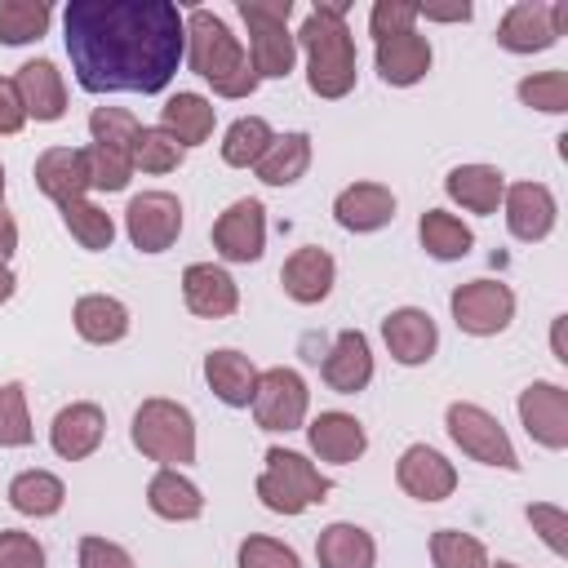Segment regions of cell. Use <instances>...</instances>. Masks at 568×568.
<instances>
[{"label": "cell", "mask_w": 568, "mask_h": 568, "mask_svg": "<svg viewBox=\"0 0 568 568\" xmlns=\"http://www.w3.org/2000/svg\"><path fill=\"white\" fill-rule=\"evenodd\" d=\"M62 40L80 89L160 93L186 58V13L173 0H71Z\"/></svg>", "instance_id": "obj_1"}, {"label": "cell", "mask_w": 568, "mask_h": 568, "mask_svg": "<svg viewBox=\"0 0 568 568\" xmlns=\"http://www.w3.org/2000/svg\"><path fill=\"white\" fill-rule=\"evenodd\" d=\"M306 53V84L315 98H346L355 89V36L346 27V4H315L293 36Z\"/></svg>", "instance_id": "obj_2"}, {"label": "cell", "mask_w": 568, "mask_h": 568, "mask_svg": "<svg viewBox=\"0 0 568 568\" xmlns=\"http://www.w3.org/2000/svg\"><path fill=\"white\" fill-rule=\"evenodd\" d=\"M186 62L204 84H213L217 98H248L257 89V75L240 36L213 9L186 13Z\"/></svg>", "instance_id": "obj_3"}, {"label": "cell", "mask_w": 568, "mask_h": 568, "mask_svg": "<svg viewBox=\"0 0 568 568\" xmlns=\"http://www.w3.org/2000/svg\"><path fill=\"white\" fill-rule=\"evenodd\" d=\"M133 448L160 466H191L195 462V417L178 399H142L133 413Z\"/></svg>", "instance_id": "obj_4"}, {"label": "cell", "mask_w": 568, "mask_h": 568, "mask_svg": "<svg viewBox=\"0 0 568 568\" xmlns=\"http://www.w3.org/2000/svg\"><path fill=\"white\" fill-rule=\"evenodd\" d=\"M333 479L320 475L315 462H306L293 448H266V466L257 475V497L275 515H302L320 501H328Z\"/></svg>", "instance_id": "obj_5"}, {"label": "cell", "mask_w": 568, "mask_h": 568, "mask_svg": "<svg viewBox=\"0 0 568 568\" xmlns=\"http://www.w3.org/2000/svg\"><path fill=\"white\" fill-rule=\"evenodd\" d=\"M288 13L293 0H240V18L248 22V62L257 80H284L297 62Z\"/></svg>", "instance_id": "obj_6"}, {"label": "cell", "mask_w": 568, "mask_h": 568, "mask_svg": "<svg viewBox=\"0 0 568 568\" xmlns=\"http://www.w3.org/2000/svg\"><path fill=\"white\" fill-rule=\"evenodd\" d=\"M444 426H448V439L470 457V462H484V466H497V470H519V453L510 444V435L501 430V422L479 408V404H448L444 413Z\"/></svg>", "instance_id": "obj_7"}, {"label": "cell", "mask_w": 568, "mask_h": 568, "mask_svg": "<svg viewBox=\"0 0 568 568\" xmlns=\"http://www.w3.org/2000/svg\"><path fill=\"white\" fill-rule=\"evenodd\" d=\"M448 311H453V320H457L462 333H470V337H497L515 320V293L501 280H466V284L453 288Z\"/></svg>", "instance_id": "obj_8"}, {"label": "cell", "mask_w": 568, "mask_h": 568, "mask_svg": "<svg viewBox=\"0 0 568 568\" xmlns=\"http://www.w3.org/2000/svg\"><path fill=\"white\" fill-rule=\"evenodd\" d=\"M306 408H311V390L302 382L297 368H266L257 373V386H253V417L262 430H297L306 422Z\"/></svg>", "instance_id": "obj_9"}, {"label": "cell", "mask_w": 568, "mask_h": 568, "mask_svg": "<svg viewBox=\"0 0 568 568\" xmlns=\"http://www.w3.org/2000/svg\"><path fill=\"white\" fill-rule=\"evenodd\" d=\"M124 231L138 253H164L182 235V200L173 191H142L124 209Z\"/></svg>", "instance_id": "obj_10"}, {"label": "cell", "mask_w": 568, "mask_h": 568, "mask_svg": "<svg viewBox=\"0 0 568 568\" xmlns=\"http://www.w3.org/2000/svg\"><path fill=\"white\" fill-rule=\"evenodd\" d=\"M519 422L532 444L564 453L568 448V390L559 382H528L519 390Z\"/></svg>", "instance_id": "obj_11"}, {"label": "cell", "mask_w": 568, "mask_h": 568, "mask_svg": "<svg viewBox=\"0 0 568 568\" xmlns=\"http://www.w3.org/2000/svg\"><path fill=\"white\" fill-rule=\"evenodd\" d=\"M213 248L226 262H257L266 253V209L262 200H235L213 222Z\"/></svg>", "instance_id": "obj_12"}, {"label": "cell", "mask_w": 568, "mask_h": 568, "mask_svg": "<svg viewBox=\"0 0 568 568\" xmlns=\"http://www.w3.org/2000/svg\"><path fill=\"white\" fill-rule=\"evenodd\" d=\"M395 484H399L413 501H444V497H453V488H457V470H453V462H448L439 448H430V444H408V448L399 453V462H395Z\"/></svg>", "instance_id": "obj_13"}, {"label": "cell", "mask_w": 568, "mask_h": 568, "mask_svg": "<svg viewBox=\"0 0 568 568\" xmlns=\"http://www.w3.org/2000/svg\"><path fill=\"white\" fill-rule=\"evenodd\" d=\"M501 209H506L510 235L524 240V244L546 240L555 231V217H559V204H555L546 182H510L506 195H501Z\"/></svg>", "instance_id": "obj_14"}, {"label": "cell", "mask_w": 568, "mask_h": 568, "mask_svg": "<svg viewBox=\"0 0 568 568\" xmlns=\"http://www.w3.org/2000/svg\"><path fill=\"white\" fill-rule=\"evenodd\" d=\"M382 342H386V351H390L395 364L417 368V364H426L435 355L439 328H435V320L422 306H399V311H390L382 320Z\"/></svg>", "instance_id": "obj_15"}, {"label": "cell", "mask_w": 568, "mask_h": 568, "mask_svg": "<svg viewBox=\"0 0 568 568\" xmlns=\"http://www.w3.org/2000/svg\"><path fill=\"white\" fill-rule=\"evenodd\" d=\"M564 31L555 27V4L541 0H519L506 9V18L497 22V44L506 53H541L559 40Z\"/></svg>", "instance_id": "obj_16"}, {"label": "cell", "mask_w": 568, "mask_h": 568, "mask_svg": "<svg viewBox=\"0 0 568 568\" xmlns=\"http://www.w3.org/2000/svg\"><path fill=\"white\" fill-rule=\"evenodd\" d=\"M430 40L413 27V31H399V36H386V40H377V49H373V62H377V75L390 84V89H413V84H422L426 80V71H430Z\"/></svg>", "instance_id": "obj_17"}, {"label": "cell", "mask_w": 568, "mask_h": 568, "mask_svg": "<svg viewBox=\"0 0 568 568\" xmlns=\"http://www.w3.org/2000/svg\"><path fill=\"white\" fill-rule=\"evenodd\" d=\"M182 302H186V311L200 315V320H226V315L240 311V288H235V280H231L222 266H213V262H191V266L182 271Z\"/></svg>", "instance_id": "obj_18"}, {"label": "cell", "mask_w": 568, "mask_h": 568, "mask_svg": "<svg viewBox=\"0 0 568 568\" xmlns=\"http://www.w3.org/2000/svg\"><path fill=\"white\" fill-rule=\"evenodd\" d=\"M333 217L351 235H373L395 217V195L382 182H351L333 200Z\"/></svg>", "instance_id": "obj_19"}, {"label": "cell", "mask_w": 568, "mask_h": 568, "mask_svg": "<svg viewBox=\"0 0 568 568\" xmlns=\"http://www.w3.org/2000/svg\"><path fill=\"white\" fill-rule=\"evenodd\" d=\"M306 439H311V453L320 462H333V466H351L364 457L368 448V430L355 413H342V408H328L320 413L311 426H306Z\"/></svg>", "instance_id": "obj_20"}, {"label": "cell", "mask_w": 568, "mask_h": 568, "mask_svg": "<svg viewBox=\"0 0 568 568\" xmlns=\"http://www.w3.org/2000/svg\"><path fill=\"white\" fill-rule=\"evenodd\" d=\"M328 390L337 395H359L368 382H373V351H368V337L359 328H342L320 364Z\"/></svg>", "instance_id": "obj_21"}, {"label": "cell", "mask_w": 568, "mask_h": 568, "mask_svg": "<svg viewBox=\"0 0 568 568\" xmlns=\"http://www.w3.org/2000/svg\"><path fill=\"white\" fill-rule=\"evenodd\" d=\"M102 435H106V417H102V408L89 404V399L58 408V417H53V426H49V444H53V453H58L62 462H84L89 453H98Z\"/></svg>", "instance_id": "obj_22"}, {"label": "cell", "mask_w": 568, "mask_h": 568, "mask_svg": "<svg viewBox=\"0 0 568 568\" xmlns=\"http://www.w3.org/2000/svg\"><path fill=\"white\" fill-rule=\"evenodd\" d=\"M18 84V98H22V111L40 124H53L67 115V84H62V71L49 62V58H31L18 67L13 75Z\"/></svg>", "instance_id": "obj_23"}, {"label": "cell", "mask_w": 568, "mask_h": 568, "mask_svg": "<svg viewBox=\"0 0 568 568\" xmlns=\"http://www.w3.org/2000/svg\"><path fill=\"white\" fill-rule=\"evenodd\" d=\"M333 275H337V266H333L328 248H320V244L297 248V253L280 266V284H284V293H288L297 306L324 302V297L333 293Z\"/></svg>", "instance_id": "obj_24"}, {"label": "cell", "mask_w": 568, "mask_h": 568, "mask_svg": "<svg viewBox=\"0 0 568 568\" xmlns=\"http://www.w3.org/2000/svg\"><path fill=\"white\" fill-rule=\"evenodd\" d=\"M36 186L62 209L71 200H84L89 173H84V151L80 146H49L36 160Z\"/></svg>", "instance_id": "obj_25"}, {"label": "cell", "mask_w": 568, "mask_h": 568, "mask_svg": "<svg viewBox=\"0 0 568 568\" xmlns=\"http://www.w3.org/2000/svg\"><path fill=\"white\" fill-rule=\"evenodd\" d=\"M204 382L226 408H248L253 404V386H257V368H253V359L244 351L222 346V351L204 355Z\"/></svg>", "instance_id": "obj_26"}, {"label": "cell", "mask_w": 568, "mask_h": 568, "mask_svg": "<svg viewBox=\"0 0 568 568\" xmlns=\"http://www.w3.org/2000/svg\"><path fill=\"white\" fill-rule=\"evenodd\" d=\"M146 506H151V515H160L169 524H191L204 515V493L178 466H160L146 484Z\"/></svg>", "instance_id": "obj_27"}, {"label": "cell", "mask_w": 568, "mask_h": 568, "mask_svg": "<svg viewBox=\"0 0 568 568\" xmlns=\"http://www.w3.org/2000/svg\"><path fill=\"white\" fill-rule=\"evenodd\" d=\"M315 559H320V568H373L377 564V541H373L368 528L337 519V524L320 528Z\"/></svg>", "instance_id": "obj_28"}, {"label": "cell", "mask_w": 568, "mask_h": 568, "mask_svg": "<svg viewBox=\"0 0 568 568\" xmlns=\"http://www.w3.org/2000/svg\"><path fill=\"white\" fill-rule=\"evenodd\" d=\"M213 124H217V106L204 93H173L160 106V129L169 138H178L186 151L191 146H204L213 138Z\"/></svg>", "instance_id": "obj_29"}, {"label": "cell", "mask_w": 568, "mask_h": 568, "mask_svg": "<svg viewBox=\"0 0 568 568\" xmlns=\"http://www.w3.org/2000/svg\"><path fill=\"white\" fill-rule=\"evenodd\" d=\"M444 191L466 213H497V204L506 195V173L493 169V164H457L444 178Z\"/></svg>", "instance_id": "obj_30"}, {"label": "cell", "mask_w": 568, "mask_h": 568, "mask_svg": "<svg viewBox=\"0 0 568 568\" xmlns=\"http://www.w3.org/2000/svg\"><path fill=\"white\" fill-rule=\"evenodd\" d=\"M306 169H311V133H302V129L275 133L271 146L262 151V160L253 164L257 182H266V186H293Z\"/></svg>", "instance_id": "obj_31"}, {"label": "cell", "mask_w": 568, "mask_h": 568, "mask_svg": "<svg viewBox=\"0 0 568 568\" xmlns=\"http://www.w3.org/2000/svg\"><path fill=\"white\" fill-rule=\"evenodd\" d=\"M75 320V333L93 346H111L129 333V306L120 297H106V293H84L71 311Z\"/></svg>", "instance_id": "obj_32"}, {"label": "cell", "mask_w": 568, "mask_h": 568, "mask_svg": "<svg viewBox=\"0 0 568 568\" xmlns=\"http://www.w3.org/2000/svg\"><path fill=\"white\" fill-rule=\"evenodd\" d=\"M417 240H422V248H426L435 262H462V257L475 248V231H470L462 217L444 213V209H426V213H422Z\"/></svg>", "instance_id": "obj_33"}, {"label": "cell", "mask_w": 568, "mask_h": 568, "mask_svg": "<svg viewBox=\"0 0 568 568\" xmlns=\"http://www.w3.org/2000/svg\"><path fill=\"white\" fill-rule=\"evenodd\" d=\"M67 501V484L53 475V470H22L9 479V506L18 515H31V519H49L58 515Z\"/></svg>", "instance_id": "obj_34"}, {"label": "cell", "mask_w": 568, "mask_h": 568, "mask_svg": "<svg viewBox=\"0 0 568 568\" xmlns=\"http://www.w3.org/2000/svg\"><path fill=\"white\" fill-rule=\"evenodd\" d=\"M271 124L262 120V115H240L231 129H226V138H222V164H231V169H253L257 160H262V151L271 146Z\"/></svg>", "instance_id": "obj_35"}, {"label": "cell", "mask_w": 568, "mask_h": 568, "mask_svg": "<svg viewBox=\"0 0 568 568\" xmlns=\"http://www.w3.org/2000/svg\"><path fill=\"white\" fill-rule=\"evenodd\" d=\"M62 226H67L71 240H75L80 248H89V253H102V248H111V240H115V222H111V213L98 209V204H89V200H71V204H62Z\"/></svg>", "instance_id": "obj_36"}, {"label": "cell", "mask_w": 568, "mask_h": 568, "mask_svg": "<svg viewBox=\"0 0 568 568\" xmlns=\"http://www.w3.org/2000/svg\"><path fill=\"white\" fill-rule=\"evenodd\" d=\"M133 169L142 173H173L182 160H186V146L178 138H169L160 124H142L138 138H133V151H129Z\"/></svg>", "instance_id": "obj_37"}, {"label": "cell", "mask_w": 568, "mask_h": 568, "mask_svg": "<svg viewBox=\"0 0 568 568\" xmlns=\"http://www.w3.org/2000/svg\"><path fill=\"white\" fill-rule=\"evenodd\" d=\"M53 9L44 0H4L0 4V44H31L49 31Z\"/></svg>", "instance_id": "obj_38"}, {"label": "cell", "mask_w": 568, "mask_h": 568, "mask_svg": "<svg viewBox=\"0 0 568 568\" xmlns=\"http://www.w3.org/2000/svg\"><path fill=\"white\" fill-rule=\"evenodd\" d=\"M430 564L435 568H488V550L479 537L457 532V528H439L430 532Z\"/></svg>", "instance_id": "obj_39"}, {"label": "cell", "mask_w": 568, "mask_h": 568, "mask_svg": "<svg viewBox=\"0 0 568 568\" xmlns=\"http://www.w3.org/2000/svg\"><path fill=\"white\" fill-rule=\"evenodd\" d=\"M519 102L532 106V111H546V115H564L568 111V71H532L519 80Z\"/></svg>", "instance_id": "obj_40"}, {"label": "cell", "mask_w": 568, "mask_h": 568, "mask_svg": "<svg viewBox=\"0 0 568 568\" xmlns=\"http://www.w3.org/2000/svg\"><path fill=\"white\" fill-rule=\"evenodd\" d=\"M36 435L31 413H27V390L22 382H4L0 386V448H27Z\"/></svg>", "instance_id": "obj_41"}, {"label": "cell", "mask_w": 568, "mask_h": 568, "mask_svg": "<svg viewBox=\"0 0 568 568\" xmlns=\"http://www.w3.org/2000/svg\"><path fill=\"white\" fill-rule=\"evenodd\" d=\"M84 173H89V186L93 191H124L129 178H133V160L124 151H111V146L89 142L84 146Z\"/></svg>", "instance_id": "obj_42"}, {"label": "cell", "mask_w": 568, "mask_h": 568, "mask_svg": "<svg viewBox=\"0 0 568 568\" xmlns=\"http://www.w3.org/2000/svg\"><path fill=\"white\" fill-rule=\"evenodd\" d=\"M138 115L133 111H124V106H98L93 115H89V133H93V142L98 146H111V151H133V138H138Z\"/></svg>", "instance_id": "obj_43"}, {"label": "cell", "mask_w": 568, "mask_h": 568, "mask_svg": "<svg viewBox=\"0 0 568 568\" xmlns=\"http://www.w3.org/2000/svg\"><path fill=\"white\" fill-rule=\"evenodd\" d=\"M235 568H302V559H297V550H293V546H284V541H275V537L253 532V537H244V541H240Z\"/></svg>", "instance_id": "obj_44"}, {"label": "cell", "mask_w": 568, "mask_h": 568, "mask_svg": "<svg viewBox=\"0 0 568 568\" xmlns=\"http://www.w3.org/2000/svg\"><path fill=\"white\" fill-rule=\"evenodd\" d=\"M413 22H417V4H413V0H377V4L368 9V31H373V40L413 31Z\"/></svg>", "instance_id": "obj_45"}, {"label": "cell", "mask_w": 568, "mask_h": 568, "mask_svg": "<svg viewBox=\"0 0 568 568\" xmlns=\"http://www.w3.org/2000/svg\"><path fill=\"white\" fill-rule=\"evenodd\" d=\"M0 568H44V546L31 532L0 528Z\"/></svg>", "instance_id": "obj_46"}, {"label": "cell", "mask_w": 568, "mask_h": 568, "mask_svg": "<svg viewBox=\"0 0 568 568\" xmlns=\"http://www.w3.org/2000/svg\"><path fill=\"white\" fill-rule=\"evenodd\" d=\"M524 515H528L532 532H541V541H546V546H550L555 555H564V550H568V537H564V532H568V519H564V510H559V506L532 501V506H528Z\"/></svg>", "instance_id": "obj_47"}, {"label": "cell", "mask_w": 568, "mask_h": 568, "mask_svg": "<svg viewBox=\"0 0 568 568\" xmlns=\"http://www.w3.org/2000/svg\"><path fill=\"white\" fill-rule=\"evenodd\" d=\"M80 568H138L133 555L106 537H80Z\"/></svg>", "instance_id": "obj_48"}, {"label": "cell", "mask_w": 568, "mask_h": 568, "mask_svg": "<svg viewBox=\"0 0 568 568\" xmlns=\"http://www.w3.org/2000/svg\"><path fill=\"white\" fill-rule=\"evenodd\" d=\"M22 124H27V111H22L18 84L0 75V138H13V133H18Z\"/></svg>", "instance_id": "obj_49"}, {"label": "cell", "mask_w": 568, "mask_h": 568, "mask_svg": "<svg viewBox=\"0 0 568 568\" xmlns=\"http://www.w3.org/2000/svg\"><path fill=\"white\" fill-rule=\"evenodd\" d=\"M470 4H448V9H439V4H417V18H426V22H470Z\"/></svg>", "instance_id": "obj_50"}, {"label": "cell", "mask_w": 568, "mask_h": 568, "mask_svg": "<svg viewBox=\"0 0 568 568\" xmlns=\"http://www.w3.org/2000/svg\"><path fill=\"white\" fill-rule=\"evenodd\" d=\"M13 248H18V222L0 209V262H9V257H13Z\"/></svg>", "instance_id": "obj_51"}, {"label": "cell", "mask_w": 568, "mask_h": 568, "mask_svg": "<svg viewBox=\"0 0 568 568\" xmlns=\"http://www.w3.org/2000/svg\"><path fill=\"white\" fill-rule=\"evenodd\" d=\"M564 320L568 315H555V328H550V346H555V359L568 364V351H564Z\"/></svg>", "instance_id": "obj_52"}, {"label": "cell", "mask_w": 568, "mask_h": 568, "mask_svg": "<svg viewBox=\"0 0 568 568\" xmlns=\"http://www.w3.org/2000/svg\"><path fill=\"white\" fill-rule=\"evenodd\" d=\"M13 288H18V280H13V271H9L4 262H0V306H4L9 297H13Z\"/></svg>", "instance_id": "obj_53"}, {"label": "cell", "mask_w": 568, "mask_h": 568, "mask_svg": "<svg viewBox=\"0 0 568 568\" xmlns=\"http://www.w3.org/2000/svg\"><path fill=\"white\" fill-rule=\"evenodd\" d=\"M488 568H519V564H510V559H497V564H488Z\"/></svg>", "instance_id": "obj_54"}, {"label": "cell", "mask_w": 568, "mask_h": 568, "mask_svg": "<svg viewBox=\"0 0 568 568\" xmlns=\"http://www.w3.org/2000/svg\"><path fill=\"white\" fill-rule=\"evenodd\" d=\"M0 200H4V164H0Z\"/></svg>", "instance_id": "obj_55"}]
</instances>
